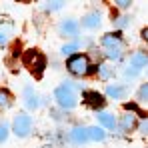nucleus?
I'll return each instance as SVG.
<instances>
[{
	"mask_svg": "<svg viewBox=\"0 0 148 148\" xmlns=\"http://www.w3.org/2000/svg\"><path fill=\"white\" fill-rule=\"evenodd\" d=\"M24 100H26V106H28L30 110H36V108L40 106L38 94H36L34 88H30V86H26V88H24Z\"/></svg>",
	"mask_w": 148,
	"mask_h": 148,
	"instance_id": "obj_10",
	"label": "nucleus"
},
{
	"mask_svg": "<svg viewBox=\"0 0 148 148\" xmlns=\"http://www.w3.org/2000/svg\"><path fill=\"white\" fill-rule=\"evenodd\" d=\"M64 2L60 0H54V2H44V10H60Z\"/></svg>",
	"mask_w": 148,
	"mask_h": 148,
	"instance_id": "obj_20",
	"label": "nucleus"
},
{
	"mask_svg": "<svg viewBox=\"0 0 148 148\" xmlns=\"http://www.w3.org/2000/svg\"><path fill=\"white\" fill-rule=\"evenodd\" d=\"M102 48H104V54L106 58L110 60H120L124 54V42L120 38V34H104L102 36Z\"/></svg>",
	"mask_w": 148,
	"mask_h": 148,
	"instance_id": "obj_1",
	"label": "nucleus"
},
{
	"mask_svg": "<svg viewBox=\"0 0 148 148\" xmlns=\"http://www.w3.org/2000/svg\"><path fill=\"white\" fill-rule=\"evenodd\" d=\"M146 54L144 52H134L132 56H130V62H128V68H126V78H134V76H138L142 68H146Z\"/></svg>",
	"mask_w": 148,
	"mask_h": 148,
	"instance_id": "obj_5",
	"label": "nucleus"
},
{
	"mask_svg": "<svg viewBox=\"0 0 148 148\" xmlns=\"http://www.w3.org/2000/svg\"><path fill=\"white\" fill-rule=\"evenodd\" d=\"M138 128H140V132H142V134H146V132H148V122L144 120V118L140 120V126H138Z\"/></svg>",
	"mask_w": 148,
	"mask_h": 148,
	"instance_id": "obj_25",
	"label": "nucleus"
},
{
	"mask_svg": "<svg viewBox=\"0 0 148 148\" xmlns=\"http://www.w3.org/2000/svg\"><path fill=\"white\" fill-rule=\"evenodd\" d=\"M10 104H12V96H10V92L4 90V88H0V110L10 108Z\"/></svg>",
	"mask_w": 148,
	"mask_h": 148,
	"instance_id": "obj_17",
	"label": "nucleus"
},
{
	"mask_svg": "<svg viewBox=\"0 0 148 148\" xmlns=\"http://www.w3.org/2000/svg\"><path fill=\"white\" fill-rule=\"evenodd\" d=\"M22 60H24V66L34 74L36 78L42 76L44 68H46V58L42 56V52H38V50H26Z\"/></svg>",
	"mask_w": 148,
	"mask_h": 148,
	"instance_id": "obj_3",
	"label": "nucleus"
},
{
	"mask_svg": "<svg viewBox=\"0 0 148 148\" xmlns=\"http://www.w3.org/2000/svg\"><path fill=\"white\" fill-rule=\"evenodd\" d=\"M116 126H120L122 132H130V130H134V128H136V114L126 112V114L122 116V120H120V124H116Z\"/></svg>",
	"mask_w": 148,
	"mask_h": 148,
	"instance_id": "obj_12",
	"label": "nucleus"
},
{
	"mask_svg": "<svg viewBox=\"0 0 148 148\" xmlns=\"http://www.w3.org/2000/svg\"><path fill=\"white\" fill-rule=\"evenodd\" d=\"M114 4H116L118 8H122V10H124V8H128L132 2H130V0H118V2H114Z\"/></svg>",
	"mask_w": 148,
	"mask_h": 148,
	"instance_id": "obj_24",
	"label": "nucleus"
},
{
	"mask_svg": "<svg viewBox=\"0 0 148 148\" xmlns=\"http://www.w3.org/2000/svg\"><path fill=\"white\" fill-rule=\"evenodd\" d=\"M106 96L114 98V100H122L126 96V86H122V84H108L106 86Z\"/></svg>",
	"mask_w": 148,
	"mask_h": 148,
	"instance_id": "obj_9",
	"label": "nucleus"
},
{
	"mask_svg": "<svg viewBox=\"0 0 148 148\" xmlns=\"http://www.w3.org/2000/svg\"><path fill=\"white\" fill-rule=\"evenodd\" d=\"M96 118H98V122L104 126V128H108V130H114L116 128V118L110 114V112H104V110H100L98 114H96Z\"/></svg>",
	"mask_w": 148,
	"mask_h": 148,
	"instance_id": "obj_11",
	"label": "nucleus"
},
{
	"mask_svg": "<svg viewBox=\"0 0 148 148\" xmlns=\"http://www.w3.org/2000/svg\"><path fill=\"white\" fill-rule=\"evenodd\" d=\"M68 138H70V142H74V144H86V142H88L86 128H80V126L72 128V130L68 132Z\"/></svg>",
	"mask_w": 148,
	"mask_h": 148,
	"instance_id": "obj_8",
	"label": "nucleus"
},
{
	"mask_svg": "<svg viewBox=\"0 0 148 148\" xmlns=\"http://www.w3.org/2000/svg\"><path fill=\"white\" fill-rule=\"evenodd\" d=\"M66 68L74 74V76H86V74L92 72V66H90V60L86 54H74L68 58L66 62Z\"/></svg>",
	"mask_w": 148,
	"mask_h": 148,
	"instance_id": "obj_4",
	"label": "nucleus"
},
{
	"mask_svg": "<svg viewBox=\"0 0 148 148\" xmlns=\"http://www.w3.org/2000/svg\"><path fill=\"white\" fill-rule=\"evenodd\" d=\"M114 76V68L110 64H100L98 66V78L100 80H110Z\"/></svg>",
	"mask_w": 148,
	"mask_h": 148,
	"instance_id": "obj_16",
	"label": "nucleus"
},
{
	"mask_svg": "<svg viewBox=\"0 0 148 148\" xmlns=\"http://www.w3.org/2000/svg\"><path fill=\"white\" fill-rule=\"evenodd\" d=\"M54 98H56V102H58L60 108L72 110L74 106L78 104L76 92H74V82H64L62 86H58V88L54 90Z\"/></svg>",
	"mask_w": 148,
	"mask_h": 148,
	"instance_id": "obj_2",
	"label": "nucleus"
},
{
	"mask_svg": "<svg viewBox=\"0 0 148 148\" xmlns=\"http://www.w3.org/2000/svg\"><path fill=\"white\" fill-rule=\"evenodd\" d=\"M84 100H86L90 106H94V108H102V106H104V96L98 94V92H92V90H86V92H84Z\"/></svg>",
	"mask_w": 148,
	"mask_h": 148,
	"instance_id": "obj_13",
	"label": "nucleus"
},
{
	"mask_svg": "<svg viewBox=\"0 0 148 148\" xmlns=\"http://www.w3.org/2000/svg\"><path fill=\"white\" fill-rule=\"evenodd\" d=\"M8 132H10V130H8V124H6V122H0V144H2V142H6Z\"/></svg>",
	"mask_w": 148,
	"mask_h": 148,
	"instance_id": "obj_19",
	"label": "nucleus"
},
{
	"mask_svg": "<svg viewBox=\"0 0 148 148\" xmlns=\"http://www.w3.org/2000/svg\"><path fill=\"white\" fill-rule=\"evenodd\" d=\"M8 38H10V32L8 30H0V46H4L8 42Z\"/></svg>",
	"mask_w": 148,
	"mask_h": 148,
	"instance_id": "obj_21",
	"label": "nucleus"
},
{
	"mask_svg": "<svg viewBox=\"0 0 148 148\" xmlns=\"http://www.w3.org/2000/svg\"><path fill=\"white\" fill-rule=\"evenodd\" d=\"M128 20H130V18H126V16H120V18L116 20V26H118V28H124V26H128Z\"/></svg>",
	"mask_w": 148,
	"mask_h": 148,
	"instance_id": "obj_23",
	"label": "nucleus"
},
{
	"mask_svg": "<svg viewBox=\"0 0 148 148\" xmlns=\"http://www.w3.org/2000/svg\"><path fill=\"white\" fill-rule=\"evenodd\" d=\"M82 26H84V28H90V30H92V28H98L100 26V14L98 12H88V14L82 18Z\"/></svg>",
	"mask_w": 148,
	"mask_h": 148,
	"instance_id": "obj_15",
	"label": "nucleus"
},
{
	"mask_svg": "<svg viewBox=\"0 0 148 148\" xmlns=\"http://www.w3.org/2000/svg\"><path fill=\"white\" fill-rule=\"evenodd\" d=\"M30 130H32V118L24 114V112H20L16 118H14V122H12V132L18 136V138H26L28 134H30Z\"/></svg>",
	"mask_w": 148,
	"mask_h": 148,
	"instance_id": "obj_6",
	"label": "nucleus"
},
{
	"mask_svg": "<svg viewBox=\"0 0 148 148\" xmlns=\"http://www.w3.org/2000/svg\"><path fill=\"white\" fill-rule=\"evenodd\" d=\"M76 50H78V42H70V44H64V46L60 48V52H62L64 56H74Z\"/></svg>",
	"mask_w": 148,
	"mask_h": 148,
	"instance_id": "obj_18",
	"label": "nucleus"
},
{
	"mask_svg": "<svg viewBox=\"0 0 148 148\" xmlns=\"http://www.w3.org/2000/svg\"><path fill=\"white\" fill-rule=\"evenodd\" d=\"M78 32H80V24H78L74 18H66V20L60 22V34H62V36L74 38V36H78Z\"/></svg>",
	"mask_w": 148,
	"mask_h": 148,
	"instance_id": "obj_7",
	"label": "nucleus"
},
{
	"mask_svg": "<svg viewBox=\"0 0 148 148\" xmlns=\"http://www.w3.org/2000/svg\"><path fill=\"white\" fill-rule=\"evenodd\" d=\"M86 136H88V140L102 142V140L106 138V132H104V128H100V126H88V128H86Z\"/></svg>",
	"mask_w": 148,
	"mask_h": 148,
	"instance_id": "obj_14",
	"label": "nucleus"
},
{
	"mask_svg": "<svg viewBox=\"0 0 148 148\" xmlns=\"http://www.w3.org/2000/svg\"><path fill=\"white\" fill-rule=\"evenodd\" d=\"M146 98H148V86L142 84L140 86V92H138V100H146Z\"/></svg>",
	"mask_w": 148,
	"mask_h": 148,
	"instance_id": "obj_22",
	"label": "nucleus"
}]
</instances>
